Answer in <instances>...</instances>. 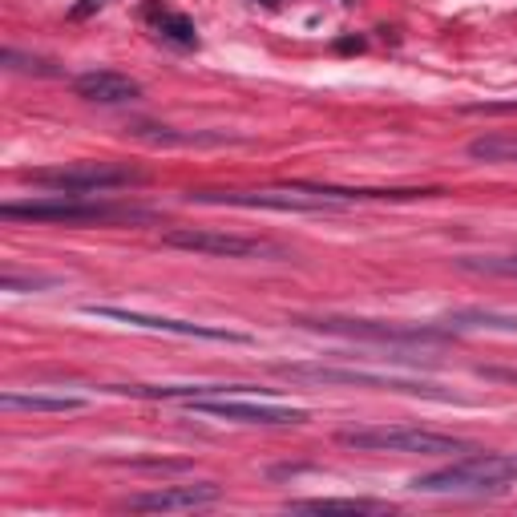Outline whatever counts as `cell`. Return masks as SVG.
Here are the masks:
<instances>
[{"mask_svg": "<svg viewBox=\"0 0 517 517\" xmlns=\"http://www.w3.org/2000/svg\"><path fill=\"white\" fill-rule=\"evenodd\" d=\"M339 4H352V0H339Z\"/></svg>", "mask_w": 517, "mask_h": 517, "instance_id": "cell-23", "label": "cell"}, {"mask_svg": "<svg viewBox=\"0 0 517 517\" xmlns=\"http://www.w3.org/2000/svg\"><path fill=\"white\" fill-rule=\"evenodd\" d=\"M57 283H61V275H13L8 271L0 287L4 291H48V287H57Z\"/></svg>", "mask_w": 517, "mask_h": 517, "instance_id": "cell-19", "label": "cell"}, {"mask_svg": "<svg viewBox=\"0 0 517 517\" xmlns=\"http://www.w3.org/2000/svg\"><path fill=\"white\" fill-rule=\"evenodd\" d=\"M347 449L364 452H420V457H436V452H473V444L449 433H433V428H412V425H392V428H344L336 436Z\"/></svg>", "mask_w": 517, "mask_h": 517, "instance_id": "cell-3", "label": "cell"}, {"mask_svg": "<svg viewBox=\"0 0 517 517\" xmlns=\"http://www.w3.org/2000/svg\"><path fill=\"white\" fill-rule=\"evenodd\" d=\"M315 331H336V336H355V339H376V344H436L449 336V328H396V323H376V320H339V315H320V320H295Z\"/></svg>", "mask_w": 517, "mask_h": 517, "instance_id": "cell-10", "label": "cell"}, {"mask_svg": "<svg viewBox=\"0 0 517 517\" xmlns=\"http://www.w3.org/2000/svg\"><path fill=\"white\" fill-rule=\"evenodd\" d=\"M485 380H505V384H517V368H477Z\"/></svg>", "mask_w": 517, "mask_h": 517, "instance_id": "cell-21", "label": "cell"}, {"mask_svg": "<svg viewBox=\"0 0 517 517\" xmlns=\"http://www.w3.org/2000/svg\"><path fill=\"white\" fill-rule=\"evenodd\" d=\"M190 202H206V206H242V210H279V215H336L344 202L323 198V194L299 190H190Z\"/></svg>", "mask_w": 517, "mask_h": 517, "instance_id": "cell-4", "label": "cell"}, {"mask_svg": "<svg viewBox=\"0 0 517 517\" xmlns=\"http://www.w3.org/2000/svg\"><path fill=\"white\" fill-rule=\"evenodd\" d=\"M162 242L174 250H194V255H218V258H287V250L263 239H247V234L231 231H202V226H170L162 231Z\"/></svg>", "mask_w": 517, "mask_h": 517, "instance_id": "cell-7", "label": "cell"}, {"mask_svg": "<svg viewBox=\"0 0 517 517\" xmlns=\"http://www.w3.org/2000/svg\"><path fill=\"white\" fill-rule=\"evenodd\" d=\"M291 509H299V513H380V509H388L384 501H368V497H299L291 501Z\"/></svg>", "mask_w": 517, "mask_h": 517, "instance_id": "cell-15", "label": "cell"}, {"mask_svg": "<svg viewBox=\"0 0 517 517\" xmlns=\"http://www.w3.org/2000/svg\"><path fill=\"white\" fill-rule=\"evenodd\" d=\"M101 4H105V0H81V4L73 8L69 16H73V21H81V16H89V13H93V8H101Z\"/></svg>", "mask_w": 517, "mask_h": 517, "instance_id": "cell-22", "label": "cell"}, {"mask_svg": "<svg viewBox=\"0 0 517 517\" xmlns=\"http://www.w3.org/2000/svg\"><path fill=\"white\" fill-rule=\"evenodd\" d=\"M509 481H517V457L505 452H473L460 457L444 469L412 477V493H493L505 489Z\"/></svg>", "mask_w": 517, "mask_h": 517, "instance_id": "cell-2", "label": "cell"}, {"mask_svg": "<svg viewBox=\"0 0 517 517\" xmlns=\"http://www.w3.org/2000/svg\"><path fill=\"white\" fill-rule=\"evenodd\" d=\"M85 315L97 320H113V323H129V328H145V331H166V336H186V339H215V344H250L247 331H231V328H210V323H190V320H170V315H145V311H129V307H113V303H85Z\"/></svg>", "mask_w": 517, "mask_h": 517, "instance_id": "cell-8", "label": "cell"}, {"mask_svg": "<svg viewBox=\"0 0 517 517\" xmlns=\"http://www.w3.org/2000/svg\"><path fill=\"white\" fill-rule=\"evenodd\" d=\"M460 271H477V275H505L517 279V255H465L457 258Z\"/></svg>", "mask_w": 517, "mask_h": 517, "instance_id": "cell-18", "label": "cell"}, {"mask_svg": "<svg viewBox=\"0 0 517 517\" xmlns=\"http://www.w3.org/2000/svg\"><path fill=\"white\" fill-rule=\"evenodd\" d=\"M158 32L178 48H198V29H194L190 16L182 13H162L158 16Z\"/></svg>", "mask_w": 517, "mask_h": 517, "instance_id": "cell-17", "label": "cell"}, {"mask_svg": "<svg viewBox=\"0 0 517 517\" xmlns=\"http://www.w3.org/2000/svg\"><path fill=\"white\" fill-rule=\"evenodd\" d=\"M4 69H29L40 73V77H57V69L48 61H37V57H21L16 48H4Z\"/></svg>", "mask_w": 517, "mask_h": 517, "instance_id": "cell-20", "label": "cell"}, {"mask_svg": "<svg viewBox=\"0 0 517 517\" xmlns=\"http://www.w3.org/2000/svg\"><path fill=\"white\" fill-rule=\"evenodd\" d=\"M73 93L85 97L93 105H126L142 97V85L126 73H113V69H89L81 77H73Z\"/></svg>", "mask_w": 517, "mask_h": 517, "instance_id": "cell-12", "label": "cell"}, {"mask_svg": "<svg viewBox=\"0 0 517 517\" xmlns=\"http://www.w3.org/2000/svg\"><path fill=\"white\" fill-rule=\"evenodd\" d=\"M449 331H509L517 336V315L513 311H489V307H460L444 315Z\"/></svg>", "mask_w": 517, "mask_h": 517, "instance_id": "cell-13", "label": "cell"}, {"mask_svg": "<svg viewBox=\"0 0 517 517\" xmlns=\"http://www.w3.org/2000/svg\"><path fill=\"white\" fill-rule=\"evenodd\" d=\"M469 158L485 162H517V134H489L469 142Z\"/></svg>", "mask_w": 517, "mask_h": 517, "instance_id": "cell-16", "label": "cell"}, {"mask_svg": "<svg viewBox=\"0 0 517 517\" xmlns=\"http://www.w3.org/2000/svg\"><path fill=\"white\" fill-rule=\"evenodd\" d=\"M275 376L287 380H311V384H364V388H388V392H408V396H433L449 400L441 388L408 376H388V372H360V368H328V364H275Z\"/></svg>", "mask_w": 517, "mask_h": 517, "instance_id": "cell-6", "label": "cell"}, {"mask_svg": "<svg viewBox=\"0 0 517 517\" xmlns=\"http://www.w3.org/2000/svg\"><path fill=\"white\" fill-rule=\"evenodd\" d=\"M186 408L198 416H218V420H239V425H303V408H287V404H255L239 400V396H202V400H186Z\"/></svg>", "mask_w": 517, "mask_h": 517, "instance_id": "cell-9", "label": "cell"}, {"mask_svg": "<svg viewBox=\"0 0 517 517\" xmlns=\"http://www.w3.org/2000/svg\"><path fill=\"white\" fill-rule=\"evenodd\" d=\"M24 182L45 186L53 194H97V190H129L142 186L145 174L129 166H105V162H81V166L57 170H24Z\"/></svg>", "mask_w": 517, "mask_h": 517, "instance_id": "cell-5", "label": "cell"}, {"mask_svg": "<svg viewBox=\"0 0 517 517\" xmlns=\"http://www.w3.org/2000/svg\"><path fill=\"white\" fill-rule=\"evenodd\" d=\"M0 404L4 408H21V412H81L89 408L85 396H48V392H0Z\"/></svg>", "mask_w": 517, "mask_h": 517, "instance_id": "cell-14", "label": "cell"}, {"mask_svg": "<svg viewBox=\"0 0 517 517\" xmlns=\"http://www.w3.org/2000/svg\"><path fill=\"white\" fill-rule=\"evenodd\" d=\"M223 497L218 485H162L150 493H129L121 509L129 513H178V509H202Z\"/></svg>", "mask_w": 517, "mask_h": 517, "instance_id": "cell-11", "label": "cell"}, {"mask_svg": "<svg viewBox=\"0 0 517 517\" xmlns=\"http://www.w3.org/2000/svg\"><path fill=\"white\" fill-rule=\"evenodd\" d=\"M0 218H29V223L89 226V223H150L153 210L118 206V202H89L85 194H48V198L4 202V206H0Z\"/></svg>", "mask_w": 517, "mask_h": 517, "instance_id": "cell-1", "label": "cell"}]
</instances>
